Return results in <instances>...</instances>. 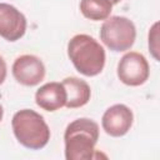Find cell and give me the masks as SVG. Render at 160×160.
I'll return each mask as SVG.
<instances>
[{
  "mask_svg": "<svg viewBox=\"0 0 160 160\" xmlns=\"http://www.w3.org/2000/svg\"><path fill=\"white\" fill-rule=\"evenodd\" d=\"M68 56L74 68L85 76L99 75L106 60L102 45L88 34H78L69 40Z\"/></svg>",
  "mask_w": 160,
  "mask_h": 160,
  "instance_id": "1",
  "label": "cell"
},
{
  "mask_svg": "<svg viewBox=\"0 0 160 160\" xmlns=\"http://www.w3.org/2000/svg\"><path fill=\"white\" fill-rule=\"evenodd\" d=\"M99 139V125L88 118L71 121L64 134L65 158L68 160L94 159L95 145Z\"/></svg>",
  "mask_w": 160,
  "mask_h": 160,
  "instance_id": "2",
  "label": "cell"
},
{
  "mask_svg": "<svg viewBox=\"0 0 160 160\" xmlns=\"http://www.w3.org/2000/svg\"><path fill=\"white\" fill-rule=\"evenodd\" d=\"M11 126L16 140L26 149L40 150L50 140V129L46 121L31 109L16 111L12 116Z\"/></svg>",
  "mask_w": 160,
  "mask_h": 160,
  "instance_id": "3",
  "label": "cell"
},
{
  "mask_svg": "<svg viewBox=\"0 0 160 160\" xmlns=\"http://www.w3.org/2000/svg\"><path fill=\"white\" fill-rule=\"evenodd\" d=\"M136 39V28L126 16H109L100 28V40L111 51L129 50Z\"/></svg>",
  "mask_w": 160,
  "mask_h": 160,
  "instance_id": "4",
  "label": "cell"
},
{
  "mask_svg": "<svg viewBox=\"0 0 160 160\" xmlns=\"http://www.w3.org/2000/svg\"><path fill=\"white\" fill-rule=\"evenodd\" d=\"M150 66L146 58L138 51L126 52L118 64V78L128 86H140L149 79Z\"/></svg>",
  "mask_w": 160,
  "mask_h": 160,
  "instance_id": "5",
  "label": "cell"
},
{
  "mask_svg": "<svg viewBox=\"0 0 160 160\" xmlns=\"http://www.w3.org/2000/svg\"><path fill=\"white\" fill-rule=\"evenodd\" d=\"M14 79L25 86H35L45 78V65L40 58L30 54L20 55L15 59L12 68Z\"/></svg>",
  "mask_w": 160,
  "mask_h": 160,
  "instance_id": "6",
  "label": "cell"
},
{
  "mask_svg": "<svg viewBox=\"0 0 160 160\" xmlns=\"http://www.w3.org/2000/svg\"><path fill=\"white\" fill-rule=\"evenodd\" d=\"M132 121L134 114L131 109L124 104H115L105 110L101 119V126L108 135L120 138L131 129Z\"/></svg>",
  "mask_w": 160,
  "mask_h": 160,
  "instance_id": "7",
  "label": "cell"
},
{
  "mask_svg": "<svg viewBox=\"0 0 160 160\" xmlns=\"http://www.w3.org/2000/svg\"><path fill=\"white\" fill-rule=\"evenodd\" d=\"M26 18L14 5L0 2V36L8 41L20 40L26 31Z\"/></svg>",
  "mask_w": 160,
  "mask_h": 160,
  "instance_id": "8",
  "label": "cell"
},
{
  "mask_svg": "<svg viewBox=\"0 0 160 160\" xmlns=\"http://www.w3.org/2000/svg\"><path fill=\"white\" fill-rule=\"evenodd\" d=\"M36 105L45 111H56L65 106L66 91L61 82L51 81L40 86L35 92Z\"/></svg>",
  "mask_w": 160,
  "mask_h": 160,
  "instance_id": "9",
  "label": "cell"
},
{
  "mask_svg": "<svg viewBox=\"0 0 160 160\" xmlns=\"http://www.w3.org/2000/svg\"><path fill=\"white\" fill-rule=\"evenodd\" d=\"M61 84L66 91L65 106L68 109L81 108L89 102L91 96V90L85 80L75 76H70V78H65L61 81Z\"/></svg>",
  "mask_w": 160,
  "mask_h": 160,
  "instance_id": "10",
  "label": "cell"
},
{
  "mask_svg": "<svg viewBox=\"0 0 160 160\" xmlns=\"http://www.w3.org/2000/svg\"><path fill=\"white\" fill-rule=\"evenodd\" d=\"M80 11L89 20L101 21L110 16L112 4L110 0H81Z\"/></svg>",
  "mask_w": 160,
  "mask_h": 160,
  "instance_id": "11",
  "label": "cell"
},
{
  "mask_svg": "<svg viewBox=\"0 0 160 160\" xmlns=\"http://www.w3.org/2000/svg\"><path fill=\"white\" fill-rule=\"evenodd\" d=\"M158 29H159V22L156 21L151 26V29L149 31V51L151 52L152 58L156 61L160 60V58H159V41H158V39H159V30Z\"/></svg>",
  "mask_w": 160,
  "mask_h": 160,
  "instance_id": "12",
  "label": "cell"
},
{
  "mask_svg": "<svg viewBox=\"0 0 160 160\" xmlns=\"http://www.w3.org/2000/svg\"><path fill=\"white\" fill-rule=\"evenodd\" d=\"M6 74H8V68H6V62L4 60V58L0 55V85L5 81L6 79Z\"/></svg>",
  "mask_w": 160,
  "mask_h": 160,
  "instance_id": "13",
  "label": "cell"
},
{
  "mask_svg": "<svg viewBox=\"0 0 160 160\" xmlns=\"http://www.w3.org/2000/svg\"><path fill=\"white\" fill-rule=\"evenodd\" d=\"M2 116H4V109H2V106L0 104V121L2 120Z\"/></svg>",
  "mask_w": 160,
  "mask_h": 160,
  "instance_id": "14",
  "label": "cell"
},
{
  "mask_svg": "<svg viewBox=\"0 0 160 160\" xmlns=\"http://www.w3.org/2000/svg\"><path fill=\"white\" fill-rule=\"evenodd\" d=\"M110 1H111V4H112V5H116V4H119L121 0H110Z\"/></svg>",
  "mask_w": 160,
  "mask_h": 160,
  "instance_id": "15",
  "label": "cell"
}]
</instances>
